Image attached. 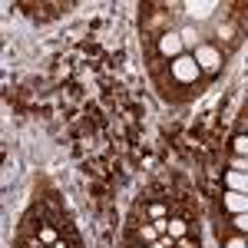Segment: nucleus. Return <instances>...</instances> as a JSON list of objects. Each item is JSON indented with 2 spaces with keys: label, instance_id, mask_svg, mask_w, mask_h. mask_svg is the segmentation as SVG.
Segmentation results:
<instances>
[{
  "label": "nucleus",
  "instance_id": "a211bd4d",
  "mask_svg": "<svg viewBox=\"0 0 248 248\" xmlns=\"http://www.w3.org/2000/svg\"><path fill=\"white\" fill-rule=\"evenodd\" d=\"M245 136H248V126H245Z\"/></svg>",
  "mask_w": 248,
  "mask_h": 248
},
{
  "label": "nucleus",
  "instance_id": "6e6552de",
  "mask_svg": "<svg viewBox=\"0 0 248 248\" xmlns=\"http://www.w3.org/2000/svg\"><path fill=\"white\" fill-rule=\"evenodd\" d=\"M139 238H142V242H146V245H155V242H159V238H162V235H159V232H155V225H142V229H139Z\"/></svg>",
  "mask_w": 248,
  "mask_h": 248
},
{
  "label": "nucleus",
  "instance_id": "423d86ee",
  "mask_svg": "<svg viewBox=\"0 0 248 248\" xmlns=\"http://www.w3.org/2000/svg\"><path fill=\"white\" fill-rule=\"evenodd\" d=\"M225 186H229V192H245L248 195V172L229 169L225 172Z\"/></svg>",
  "mask_w": 248,
  "mask_h": 248
},
{
  "label": "nucleus",
  "instance_id": "0eeeda50",
  "mask_svg": "<svg viewBox=\"0 0 248 248\" xmlns=\"http://www.w3.org/2000/svg\"><path fill=\"white\" fill-rule=\"evenodd\" d=\"M186 232H189V225H186V218H169V235L179 242V238H186Z\"/></svg>",
  "mask_w": 248,
  "mask_h": 248
},
{
  "label": "nucleus",
  "instance_id": "ddd939ff",
  "mask_svg": "<svg viewBox=\"0 0 248 248\" xmlns=\"http://www.w3.org/2000/svg\"><path fill=\"white\" fill-rule=\"evenodd\" d=\"M225 248H248V235H238V232H235L229 242H225Z\"/></svg>",
  "mask_w": 248,
  "mask_h": 248
},
{
  "label": "nucleus",
  "instance_id": "f8f14e48",
  "mask_svg": "<svg viewBox=\"0 0 248 248\" xmlns=\"http://www.w3.org/2000/svg\"><path fill=\"white\" fill-rule=\"evenodd\" d=\"M179 37H182V43H186V46H192V50H195V46H199V43H195V40H199V33H195V30H192V27H186V30H182V33H179Z\"/></svg>",
  "mask_w": 248,
  "mask_h": 248
},
{
  "label": "nucleus",
  "instance_id": "2eb2a0df",
  "mask_svg": "<svg viewBox=\"0 0 248 248\" xmlns=\"http://www.w3.org/2000/svg\"><path fill=\"white\" fill-rule=\"evenodd\" d=\"M232 169H238V172H248V159H242V155H235V159H232Z\"/></svg>",
  "mask_w": 248,
  "mask_h": 248
},
{
  "label": "nucleus",
  "instance_id": "7ed1b4c3",
  "mask_svg": "<svg viewBox=\"0 0 248 248\" xmlns=\"http://www.w3.org/2000/svg\"><path fill=\"white\" fill-rule=\"evenodd\" d=\"M159 53H162V57H169V60H179V57H186V43H182L179 33L166 30V33L159 37Z\"/></svg>",
  "mask_w": 248,
  "mask_h": 248
},
{
  "label": "nucleus",
  "instance_id": "9b49d317",
  "mask_svg": "<svg viewBox=\"0 0 248 248\" xmlns=\"http://www.w3.org/2000/svg\"><path fill=\"white\" fill-rule=\"evenodd\" d=\"M232 225H235V232H238V235H248V212L232 215Z\"/></svg>",
  "mask_w": 248,
  "mask_h": 248
},
{
  "label": "nucleus",
  "instance_id": "f3484780",
  "mask_svg": "<svg viewBox=\"0 0 248 248\" xmlns=\"http://www.w3.org/2000/svg\"><path fill=\"white\" fill-rule=\"evenodd\" d=\"M175 245H179V248H192V242H189V238H179Z\"/></svg>",
  "mask_w": 248,
  "mask_h": 248
},
{
  "label": "nucleus",
  "instance_id": "39448f33",
  "mask_svg": "<svg viewBox=\"0 0 248 248\" xmlns=\"http://www.w3.org/2000/svg\"><path fill=\"white\" fill-rule=\"evenodd\" d=\"M186 10H189L192 20H209L215 10H218V3H212V0H202V3H186Z\"/></svg>",
  "mask_w": 248,
  "mask_h": 248
},
{
  "label": "nucleus",
  "instance_id": "f257e3e1",
  "mask_svg": "<svg viewBox=\"0 0 248 248\" xmlns=\"http://www.w3.org/2000/svg\"><path fill=\"white\" fill-rule=\"evenodd\" d=\"M169 70H172V79H175V83H182V86H189V83H195V79L202 77V70H199V63L192 60V53L172 60Z\"/></svg>",
  "mask_w": 248,
  "mask_h": 248
},
{
  "label": "nucleus",
  "instance_id": "9d476101",
  "mask_svg": "<svg viewBox=\"0 0 248 248\" xmlns=\"http://www.w3.org/2000/svg\"><path fill=\"white\" fill-rule=\"evenodd\" d=\"M37 235H40V242H43V245H60V238H57V229H50V225H43V229H40Z\"/></svg>",
  "mask_w": 248,
  "mask_h": 248
},
{
  "label": "nucleus",
  "instance_id": "1a4fd4ad",
  "mask_svg": "<svg viewBox=\"0 0 248 248\" xmlns=\"http://www.w3.org/2000/svg\"><path fill=\"white\" fill-rule=\"evenodd\" d=\"M232 149H235V155H242V159H248V136H235L232 139Z\"/></svg>",
  "mask_w": 248,
  "mask_h": 248
},
{
  "label": "nucleus",
  "instance_id": "20e7f679",
  "mask_svg": "<svg viewBox=\"0 0 248 248\" xmlns=\"http://www.w3.org/2000/svg\"><path fill=\"white\" fill-rule=\"evenodd\" d=\"M222 209L232 212V215H242V212H248V195L245 192H225L222 195Z\"/></svg>",
  "mask_w": 248,
  "mask_h": 248
},
{
  "label": "nucleus",
  "instance_id": "6ab92c4d",
  "mask_svg": "<svg viewBox=\"0 0 248 248\" xmlns=\"http://www.w3.org/2000/svg\"><path fill=\"white\" fill-rule=\"evenodd\" d=\"M133 248H139V245H133Z\"/></svg>",
  "mask_w": 248,
  "mask_h": 248
},
{
  "label": "nucleus",
  "instance_id": "dca6fc26",
  "mask_svg": "<svg viewBox=\"0 0 248 248\" xmlns=\"http://www.w3.org/2000/svg\"><path fill=\"white\" fill-rule=\"evenodd\" d=\"M232 33H235V27H232V23H225V27H218V37L232 40Z\"/></svg>",
  "mask_w": 248,
  "mask_h": 248
},
{
  "label": "nucleus",
  "instance_id": "f03ea898",
  "mask_svg": "<svg viewBox=\"0 0 248 248\" xmlns=\"http://www.w3.org/2000/svg\"><path fill=\"white\" fill-rule=\"evenodd\" d=\"M192 60L199 63V70H202V73H215V70L222 66V50H218V46H212V43H199V46L192 50Z\"/></svg>",
  "mask_w": 248,
  "mask_h": 248
},
{
  "label": "nucleus",
  "instance_id": "4468645a",
  "mask_svg": "<svg viewBox=\"0 0 248 248\" xmlns=\"http://www.w3.org/2000/svg\"><path fill=\"white\" fill-rule=\"evenodd\" d=\"M149 215H153V222H155V218H169V212H166V205H162V202L149 205Z\"/></svg>",
  "mask_w": 248,
  "mask_h": 248
}]
</instances>
